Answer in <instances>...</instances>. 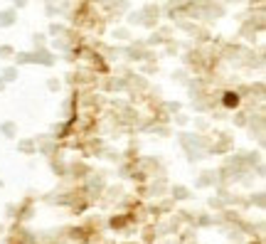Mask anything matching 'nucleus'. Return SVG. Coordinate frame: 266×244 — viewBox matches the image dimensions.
Listing matches in <instances>:
<instances>
[{
	"mask_svg": "<svg viewBox=\"0 0 266 244\" xmlns=\"http://www.w3.org/2000/svg\"><path fill=\"white\" fill-rule=\"evenodd\" d=\"M224 104H227V106H236V104H239V99H236V94H227V99H224Z\"/></svg>",
	"mask_w": 266,
	"mask_h": 244,
	"instance_id": "1",
	"label": "nucleus"
}]
</instances>
